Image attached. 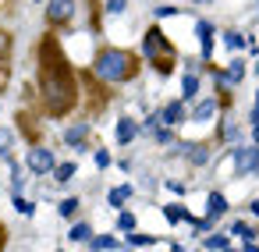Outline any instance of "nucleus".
<instances>
[{
  "mask_svg": "<svg viewBox=\"0 0 259 252\" xmlns=\"http://www.w3.org/2000/svg\"><path fill=\"white\" fill-rule=\"evenodd\" d=\"M39 100H43V107H47L50 117H64L78 103L75 71L61 57V50H57L54 39H43V47H39Z\"/></svg>",
  "mask_w": 259,
  "mask_h": 252,
  "instance_id": "1",
  "label": "nucleus"
},
{
  "mask_svg": "<svg viewBox=\"0 0 259 252\" xmlns=\"http://www.w3.org/2000/svg\"><path fill=\"white\" fill-rule=\"evenodd\" d=\"M135 57L128 54V50H121V47H103L96 57H93V75L100 78V82H107V86H117V82H128L132 75H135Z\"/></svg>",
  "mask_w": 259,
  "mask_h": 252,
  "instance_id": "2",
  "label": "nucleus"
},
{
  "mask_svg": "<svg viewBox=\"0 0 259 252\" xmlns=\"http://www.w3.org/2000/svg\"><path fill=\"white\" fill-rule=\"evenodd\" d=\"M78 0H47V25L50 29H64L75 18Z\"/></svg>",
  "mask_w": 259,
  "mask_h": 252,
  "instance_id": "3",
  "label": "nucleus"
},
{
  "mask_svg": "<svg viewBox=\"0 0 259 252\" xmlns=\"http://www.w3.org/2000/svg\"><path fill=\"white\" fill-rule=\"evenodd\" d=\"M54 163H57V156H54V149H47V146H32V149L25 153V167H29L36 178L50 174V171H54Z\"/></svg>",
  "mask_w": 259,
  "mask_h": 252,
  "instance_id": "4",
  "label": "nucleus"
},
{
  "mask_svg": "<svg viewBox=\"0 0 259 252\" xmlns=\"http://www.w3.org/2000/svg\"><path fill=\"white\" fill-rule=\"evenodd\" d=\"M142 50H146V57L149 61H156V57H170V43L163 39V29H149L146 36H142Z\"/></svg>",
  "mask_w": 259,
  "mask_h": 252,
  "instance_id": "5",
  "label": "nucleus"
},
{
  "mask_svg": "<svg viewBox=\"0 0 259 252\" xmlns=\"http://www.w3.org/2000/svg\"><path fill=\"white\" fill-rule=\"evenodd\" d=\"M231 163H234V174H238V178H245V174L259 171V146H245V149H234Z\"/></svg>",
  "mask_w": 259,
  "mask_h": 252,
  "instance_id": "6",
  "label": "nucleus"
},
{
  "mask_svg": "<svg viewBox=\"0 0 259 252\" xmlns=\"http://www.w3.org/2000/svg\"><path fill=\"white\" fill-rule=\"evenodd\" d=\"M89 121H75V124H68L64 128V146H71V149H85V139H89Z\"/></svg>",
  "mask_w": 259,
  "mask_h": 252,
  "instance_id": "7",
  "label": "nucleus"
},
{
  "mask_svg": "<svg viewBox=\"0 0 259 252\" xmlns=\"http://www.w3.org/2000/svg\"><path fill=\"white\" fill-rule=\"evenodd\" d=\"M181 156L195 167H206L209 163V146L206 142H181Z\"/></svg>",
  "mask_w": 259,
  "mask_h": 252,
  "instance_id": "8",
  "label": "nucleus"
},
{
  "mask_svg": "<svg viewBox=\"0 0 259 252\" xmlns=\"http://www.w3.org/2000/svg\"><path fill=\"white\" fill-rule=\"evenodd\" d=\"M181 121H185V107H181L178 100H174V103H167V107L156 114V124H163V128H178Z\"/></svg>",
  "mask_w": 259,
  "mask_h": 252,
  "instance_id": "9",
  "label": "nucleus"
},
{
  "mask_svg": "<svg viewBox=\"0 0 259 252\" xmlns=\"http://www.w3.org/2000/svg\"><path fill=\"white\" fill-rule=\"evenodd\" d=\"M241 78H245V61H238V57H234V61L227 64V71H224V75H217L220 89H227V86H238Z\"/></svg>",
  "mask_w": 259,
  "mask_h": 252,
  "instance_id": "10",
  "label": "nucleus"
},
{
  "mask_svg": "<svg viewBox=\"0 0 259 252\" xmlns=\"http://www.w3.org/2000/svg\"><path fill=\"white\" fill-rule=\"evenodd\" d=\"M195 36H199V47H202V57L209 61V54H213V36H217V29H213L209 22H199V25H195Z\"/></svg>",
  "mask_w": 259,
  "mask_h": 252,
  "instance_id": "11",
  "label": "nucleus"
},
{
  "mask_svg": "<svg viewBox=\"0 0 259 252\" xmlns=\"http://www.w3.org/2000/svg\"><path fill=\"white\" fill-rule=\"evenodd\" d=\"M114 135H117V142H121V146H128V142L139 135V128H135V121H132V117H121V121H117V128H114Z\"/></svg>",
  "mask_w": 259,
  "mask_h": 252,
  "instance_id": "12",
  "label": "nucleus"
},
{
  "mask_svg": "<svg viewBox=\"0 0 259 252\" xmlns=\"http://www.w3.org/2000/svg\"><path fill=\"white\" fill-rule=\"evenodd\" d=\"M213 114H217V100H199V103L192 107L188 117H192V121H209Z\"/></svg>",
  "mask_w": 259,
  "mask_h": 252,
  "instance_id": "13",
  "label": "nucleus"
},
{
  "mask_svg": "<svg viewBox=\"0 0 259 252\" xmlns=\"http://www.w3.org/2000/svg\"><path fill=\"white\" fill-rule=\"evenodd\" d=\"M132 199V185H117V188H110L107 192V202L114 206V209H124V202Z\"/></svg>",
  "mask_w": 259,
  "mask_h": 252,
  "instance_id": "14",
  "label": "nucleus"
},
{
  "mask_svg": "<svg viewBox=\"0 0 259 252\" xmlns=\"http://www.w3.org/2000/svg\"><path fill=\"white\" fill-rule=\"evenodd\" d=\"M206 206H209V213H206V217H213V220L227 213V199H224L220 192H209V199H206Z\"/></svg>",
  "mask_w": 259,
  "mask_h": 252,
  "instance_id": "15",
  "label": "nucleus"
},
{
  "mask_svg": "<svg viewBox=\"0 0 259 252\" xmlns=\"http://www.w3.org/2000/svg\"><path fill=\"white\" fill-rule=\"evenodd\" d=\"M181 96H185V100H195V96H199V75H195V71H188V75L181 78Z\"/></svg>",
  "mask_w": 259,
  "mask_h": 252,
  "instance_id": "16",
  "label": "nucleus"
},
{
  "mask_svg": "<svg viewBox=\"0 0 259 252\" xmlns=\"http://www.w3.org/2000/svg\"><path fill=\"white\" fill-rule=\"evenodd\" d=\"M75 171H78L75 163H54V171H50V174H54V181H57V185H68V181L75 178Z\"/></svg>",
  "mask_w": 259,
  "mask_h": 252,
  "instance_id": "17",
  "label": "nucleus"
},
{
  "mask_svg": "<svg viewBox=\"0 0 259 252\" xmlns=\"http://www.w3.org/2000/svg\"><path fill=\"white\" fill-rule=\"evenodd\" d=\"M89 245H93V252H110V248H117L121 241H117L114 234H100V238H89Z\"/></svg>",
  "mask_w": 259,
  "mask_h": 252,
  "instance_id": "18",
  "label": "nucleus"
},
{
  "mask_svg": "<svg viewBox=\"0 0 259 252\" xmlns=\"http://www.w3.org/2000/svg\"><path fill=\"white\" fill-rule=\"evenodd\" d=\"M163 217H167L170 224H178V220H192V217H188V209H185V206H178V202H167V206H163Z\"/></svg>",
  "mask_w": 259,
  "mask_h": 252,
  "instance_id": "19",
  "label": "nucleus"
},
{
  "mask_svg": "<svg viewBox=\"0 0 259 252\" xmlns=\"http://www.w3.org/2000/svg\"><path fill=\"white\" fill-rule=\"evenodd\" d=\"M78 206H82V202H78V199H75V195H68V199H61V202H57V213H61V217H68V220H71V217H75V213H78Z\"/></svg>",
  "mask_w": 259,
  "mask_h": 252,
  "instance_id": "20",
  "label": "nucleus"
},
{
  "mask_svg": "<svg viewBox=\"0 0 259 252\" xmlns=\"http://www.w3.org/2000/svg\"><path fill=\"white\" fill-rule=\"evenodd\" d=\"M68 238H71V241H89V238H93V227H89L85 220H78V224L71 227V234H68Z\"/></svg>",
  "mask_w": 259,
  "mask_h": 252,
  "instance_id": "21",
  "label": "nucleus"
},
{
  "mask_svg": "<svg viewBox=\"0 0 259 252\" xmlns=\"http://www.w3.org/2000/svg\"><path fill=\"white\" fill-rule=\"evenodd\" d=\"M238 135H241V128H238L234 121H224V124H220V139H224V142H238Z\"/></svg>",
  "mask_w": 259,
  "mask_h": 252,
  "instance_id": "22",
  "label": "nucleus"
},
{
  "mask_svg": "<svg viewBox=\"0 0 259 252\" xmlns=\"http://www.w3.org/2000/svg\"><path fill=\"white\" fill-rule=\"evenodd\" d=\"M117 231H135V213H128V209H117Z\"/></svg>",
  "mask_w": 259,
  "mask_h": 252,
  "instance_id": "23",
  "label": "nucleus"
},
{
  "mask_svg": "<svg viewBox=\"0 0 259 252\" xmlns=\"http://www.w3.org/2000/svg\"><path fill=\"white\" fill-rule=\"evenodd\" d=\"M206 248H213V252H227V248H231V238H227V234H213V238H206Z\"/></svg>",
  "mask_w": 259,
  "mask_h": 252,
  "instance_id": "24",
  "label": "nucleus"
},
{
  "mask_svg": "<svg viewBox=\"0 0 259 252\" xmlns=\"http://www.w3.org/2000/svg\"><path fill=\"white\" fill-rule=\"evenodd\" d=\"M224 43H227V47H231V50H241V47H245V43H248V39H245V36H241V32H234V29H227V32H224Z\"/></svg>",
  "mask_w": 259,
  "mask_h": 252,
  "instance_id": "25",
  "label": "nucleus"
},
{
  "mask_svg": "<svg viewBox=\"0 0 259 252\" xmlns=\"http://www.w3.org/2000/svg\"><path fill=\"white\" fill-rule=\"evenodd\" d=\"M231 234H238L241 241H252V238H255V231H252L248 224H241V220H234V224H231Z\"/></svg>",
  "mask_w": 259,
  "mask_h": 252,
  "instance_id": "26",
  "label": "nucleus"
},
{
  "mask_svg": "<svg viewBox=\"0 0 259 252\" xmlns=\"http://www.w3.org/2000/svg\"><path fill=\"white\" fill-rule=\"evenodd\" d=\"M128 245L142 248V245H156V238H153V234H139V231H128Z\"/></svg>",
  "mask_w": 259,
  "mask_h": 252,
  "instance_id": "27",
  "label": "nucleus"
},
{
  "mask_svg": "<svg viewBox=\"0 0 259 252\" xmlns=\"http://www.w3.org/2000/svg\"><path fill=\"white\" fill-rule=\"evenodd\" d=\"M15 209H18L22 217H32V213H36V206H32L29 199H22V192H15Z\"/></svg>",
  "mask_w": 259,
  "mask_h": 252,
  "instance_id": "28",
  "label": "nucleus"
},
{
  "mask_svg": "<svg viewBox=\"0 0 259 252\" xmlns=\"http://www.w3.org/2000/svg\"><path fill=\"white\" fill-rule=\"evenodd\" d=\"M153 68H156L160 75H170V71H174V61H170V57H156V61H153Z\"/></svg>",
  "mask_w": 259,
  "mask_h": 252,
  "instance_id": "29",
  "label": "nucleus"
},
{
  "mask_svg": "<svg viewBox=\"0 0 259 252\" xmlns=\"http://www.w3.org/2000/svg\"><path fill=\"white\" fill-rule=\"evenodd\" d=\"M8 146H11V132H8V128H0V160L8 156Z\"/></svg>",
  "mask_w": 259,
  "mask_h": 252,
  "instance_id": "30",
  "label": "nucleus"
},
{
  "mask_svg": "<svg viewBox=\"0 0 259 252\" xmlns=\"http://www.w3.org/2000/svg\"><path fill=\"white\" fill-rule=\"evenodd\" d=\"M128 8V0H107V15H121Z\"/></svg>",
  "mask_w": 259,
  "mask_h": 252,
  "instance_id": "31",
  "label": "nucleus"
},
{
  "mask_svg": "<svg viewBox=\"0 0 259 252\" xmlns=\"http://www.w3.org/2000/svg\"><path fill=\"white\" fill-rule=\"evenodd\" d=\"M156 142H163V146L174 142V132H170V128H156Z\"/></svg>",
  "mask_w": 259,
  "mask_h": 252,
  "instance_id": "32",
  "label": "nucleus"
},
{
  "mask_svg": "<svg viewBox=\"0 0 259 252\" xmlns=\"http://www.w3.org/2000/svg\"><path fill=\"white\" fill-rule=\"evenodd\" d=\"M96 167H100V171L110 167V153H107V149H96Z\"/></svg>",
  "mask_w": 259,
  "mask_h": 252,
  "instance_id": "33",
  "label": "nucleus"
},
{
  "mask_svg": "<svg viewBox=\"0 0 259 252\" xmlns=\"http://www.w3.org/2000/svg\"><path fill=\"white\" fill-rule=\"evenodd\" d=\"M0 54H4V57L11 54V36L8 32H0Z\"/></svg>",
  "mask_w": 259,
  "mask_h": 252,
  "instance_id": "34",
  "label": "nucleus"
},
{
  "mask_svg": "<svg viewBox=\"0 0 259 252\" xmlns=\"http://www.w3.org/2000/svg\"><path fill=\"white\" fill-rule=\"evenodd\" d=\"M4 82H8V57L0 54V89H4Z\"/></svg>",
  "mask_w": 259,
  "mask_h": 252,
  "instance_id": "35",
  "label": "nucleus"
},
{
  "mask_svg": "<svg viewBox=\"0 0 259 252\" xmlns=\"http://www.w3.org/2000/svg\"><path fill=\"white\" fill-rule=\"evenodd\" d=\"M174 11H181V8H170V4H163V8H156V15H160V18H167V15H174Z\"/></svg>",
  "mask_w": 259,
  "mask_h": 252,
  "instance_id": "36",
  "label": "nucleus"
},
{
  "mask_svg": "<svg viewBox=\"0 0 259 252\" xmlns=\"http://www.w3.org/2000/svg\"><path fill=\"white\" fill-rule=\"evenodd\" d=\"M4 245H8V227L0 224V252H4Z\"/></svg>",
  "mask_w": 259,
  "mask_h": 252,
  "instance_id": "37",
  "label": "nucleus"
},
{
  "mask_svg": "<svg viewBox=\"0 0 259 252\" xmlns=\"http://www.w3.org/2000/svg\"><path fill=\"white\" fill-rule=\"evenodd\" d=\"M245 252H259V245H252V241H248V245H245Z\"/></svg>",
  "mask_w": 259,
  "mask_h": 252,
  "instance_id": "38",
  "label": "nucleus"
},
{
  "mask_svg": "<svg viewBox=\"0 0 259 252\" xmlns=\"http://www.w3.org/2000/svg\"><path fill=\"white\" fill-rule=\"evenodd\" d=\"M252 213H255V217H259V199H255V202H252Z\"/></svg>",
  "mask_w": 259,
  "mask_h": 252,
  "instance_id": "39",
  "label": "nucleus"
},
{
  "mask_svg": "<svg viewBox=\"0 0 259 252\" xmlns=\"http://www.w3.org/2000/svg\"><path fill=\"white\" fill-rule=\"evenodd\" d=\"M170 252H185V248H181V245H170Z\"/></svg>",
  "mask_w": 259,
  "mask_h": 252,
  "instance_id": "40",
  "label": "nucleus"
},
{
  "mask_svg": "<svg viewBox=\"0 0 259 252\" xmlns=\"http://www.w3.org/2000/svg\"><path fill=\"white\" fill-rule=\"evenodd\" d=\"M252 71H255V75H259V57H255V64H252Z\"/></svg>",
  "mask_w": 259,
  "mask_h": 252,
  "instance_id": "41",
  "label": "nucleus"
},
{
  "mask_svg": "<svg viewBox=\"0 0 259 252\" xmlns=\"http://www.w3.org/2000/svg\"><path fill=\"white\" fill-rule=\"evenodd\" d=\"M255 107H259V93H255Z\"/></svg>",
  "mask_w": 259,
  "mask_h": 252,
  "instance_id": "42",
  "label": "nucleus"
}]
</instances>
